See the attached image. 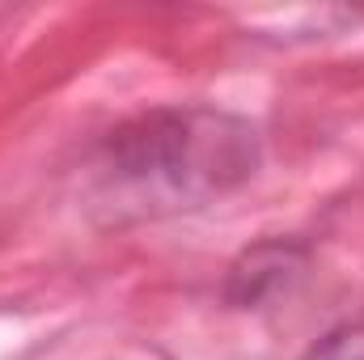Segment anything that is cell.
Segmentation results:
<instances>
[{"label": "cell", "mask_w": 364, "mask_h": 360, "mask_svg": "<svg viewBox=\"0 0 364 360\" xmlns=\"http://www.w3.org/2000/svg\"><path fill=\"white\" fill-rule=\"evenodd\" d=\"M309 360H364V318L343 327V331H335V335H326L309 352Z\"/></svg>", "instance_id": "6da1fadb"}]
</instances>
